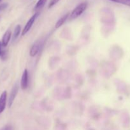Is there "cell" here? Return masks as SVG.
I'll list each match as a JSON object with an SVG mask.
<instances>
[{
    "label": "cell",
    "mask_w": 130,
    "mask_h": 130,
    "mask_svg": "<svg viewBox=\"0 0 130 130\" xmlns=\"http://www.w3.org/2000/svg\"><path fill=\"white\" fill-rule=\"evenodd\" d=\"M87 8V2H83L80 3L70 13L68 19L72 20L78 18L86 10Z\"/></svg>",
    "instance_id": "cell-1"
},
{
    "label": "cell",
    "mask_w": 130,
    "mask_h": 130,
    "mask_svg": "<svg viewBox=\"0 0 130 130\" xmlns=\"http://www.w3.org/2000/svg\"><path fill=\"white\" fill-rule=\"evenodd\" d=\"M39 15H40L39 12L35 13H34V15H33V16H32L28 20V22H26L25 25H24V29H23V30H22V36L25 35V34H26L27 33L31 30L32 26H33V25L34 24V22H35V20H36L37 18L38 17Z\"/></svg>",
    "instance_id": "cell-2"
},
{
    "label": "cell",
    "mask_w": 130,
    "mask_h": 130,
    "mask_svg": "<svg viewBox=\"0 0 130 130\" xmlns=\"http://www.w3.org/2000/svg\"><path fill=\"white\" fill-rule=\"evenodd\" d=\"M19 90V85L17 83L13 86L12 89L11 90L10 95H9L8 101V105L9 107H11L13 103H14V100H15V98H16L18 92Z\"/></svg>",
    "instance_id": "cell-3"
},
{
    "label": "cell",
    "mask_w": 130,
    "mask_h": 130,
    "mask_svg": "<svg viewBox=\"0 0 130 130\" xmlns=\"http://www.w3.org/2000/svg\"><path fill=\"white\" fill-rule=\"evenodd\" d=\"M28 83H29V74L28 69H24L22 73V76L20 81V88L22 90H25L28 88Z\"/></svg>",
    "instance_id": "cell-4"
},
{
    "label": "cell",
    "mask_w": 130,
    "mask_h": 130,
    "mask_svg": "<svg viewBox=\"0 0 130 130\" xmlns=\"http://www.w3.org/2000/svg\"><path fill=\"white\" fill-rule=\"evenodd\" d=\"M7 101V92L4 91L0 96V114L5 110Z\"/></svg>",
    "instance_id": "cell-5"
},
{
    "label": "cell",
    "mask_w": 130,
    "mask_h": 130,
    "mask_svg": "<svg viewBox=\"0 0 130 130\" xmlns=\"http://www.w3.org/2000/svg\"><path fill=\"white\" fill-rule=\"evenodd\" d=\"M11 32L10 30H6L3 34V36L2 38V40H1V43L3 47L7 46L9 42H10V39H11Z\"/></svg>",
    "instance_id": "cell-6"
},
{
    "label": "cell",
    "mask_w": 130,
    "mask_h": 130,
    "mask_svg": "<svg viewBox=\"0 0 130 130\" xmlns=\"http://www.w3.org/2000/svg\"><path fill=\"white\" fill-rule=\"evenodd\" d=\"M70 13H68L65 14L61 18H60L57 22H56V25H55V28L56 29H58V28L61 27L65 22H66V20L69 19V16H70Z\"/></svg>",
    "instance_id": "cell-7"
},
{
    "label": "cell",
    "mask_w": 130,
    "mask_h": 130,
    "mask_svg": "<svg viewBox=\"0 0 130 130\" xmlns=\"http://www.w3.org/2000/svg\"><path fill=\"white\" fill-rule=\"evenodd\" d=\"M40 46V43H34V44L31 46L30 50H29V55L31 57H35V56L38 54V52H39Z\"/></svg>",
    "instance_id": "cell-8"
},
{
    "label": "cell",
    "mask_w": 130,
    "mask_h": 130,
    "mask_svg": "<svg viewBox=\"0 0 130 130\" xmlns=\"http://www.w3.org/2000/svg\"><path fill=\"white\" fill-rule=\"evenodd\" d=\"M47 1V0H38L37 1L36 4L35 6H34V10L35 11H38V10H41L45 6Z\"/></svg>",
    "instance_id": "cell-9"
},
{
    "label": "cell",
    "mask_w": 130,
    "mask_h": 130,
    "mask_svg": "<svg viewBox=\"0 0 130 130\" xmlns=\"http://www.w3.org/2000/svg\"><path fill=\"white\" fill-rule=\"evenodd\" d=\"M20 31H21V26L20 25H17L16 27H15L14 32V35H13V38H14V40L16 39L19 36V34H20Z\"/></svg>",
    "instance_id": "cell-10"
},
{
    "label": "cell",
    "mask_w": 130,
    "mask_h": 130,
    "mask_svg": "<svg viewBox=\"0 0 130 130\" xmlns=\"http://www.w3.org/2000/svg\"><path fill=\"white\" fill-rule=\"evenodd\" d=\"M109 1L117 3L122 4V5H126V6L130 7V0H109Z\"/></svg>",
    "instance_id": "cell-11"
},
{
    "label": "cell",
    "mask_w": 130,
    "mask_h": 130,
    "mask_svg": "<svg viewBox=\"0 0 130 130\" xmlns=\"http://www.w3.org/2000/svg\"><path fill=\"white\" fill-rule=\"evenodd\" d=\"M59 1L60 0H51V1H50L49 4H48V8H50L53 7V6H54L55 5H56Z\"/></svg>",
    "instance_id": "cell-12"
},
{
    "label": "cell",
    "mask_w": 130,
    "mask_h": 130,
    "mask_svg": "<svg viewBox=\"0 0 130 130\" xmlns=\"http://www.w3.org/2000/svg\"><path fill=\"white\" fill-rule=\"evenodd\" d=\"M8 3H3L1 5H0V11L5 10L8 7Z\"/></svg>",
    "instance_id": "cell-13"
},
{
    "label": "cell",
    "mask_w": 130,
    "mask_h": 130,
    "mask_svg": "<svg viewBox=\"0 0 130 130\" xmlns=\"http://www.w3.org/2000/svg\"><path fill=\"white\" fill-rule=\"evenodd\" d=\"M7 52L5 50H3V52L2 54H1V58H2L3 60H5L6 58V57H7Z\"/></svg>",
    "instance_id": "cell-14"
},
{
    "label": "cell",
    "mask_w": 130,
    "mask_h": 130,
    "mask_svg": "<svg viewBox=\"0 0 130 130\" xmlns=\"http://www.w3.org/2000/svg\"><path fill=\"white\" fill-rule=\"evenodd\" d=\"M3 45L2 43H1V41H0V57H1V54H2L3 52Z\"/></svg>",
    "instance_id": "cell-15"
},
{
    "label": "cell",
    "mask_w": 130,
    "mask_h": 130,
    "mask_svg": "<svg viewBox=\"0 0 130 130\" xmlns=\"http://www.w3.org/2000/svg\"><path fill=\"white\" fill-rule=\"evenodd\" d=\"M3 130H12V128L10 126H6L3 128Z\"/></svg>",
    "instance_id": "cell-16"
},
{
    "label": "cell",
    "mask_w": 130,
    "mask_h": 130,
    "mask_svg": "<svg viewBox=\"0 0 130 130\" xmlns=\"http://www.w3.org/2000/svg\"><path fill=\"white\" fill-rule=\"evenodd\" d=\"M1 0H0V2H1Z\"/></svg>",
    "instance_id": "cell-17"
}]
</instances>
